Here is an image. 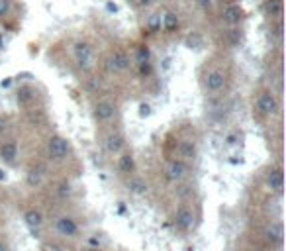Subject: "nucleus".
Returning a JSON list of instances; mask_svg holds the SVG:
<instances>
[{
    "label": "nucleus",
    "mask_w": 286,
    "mask_h": 251,
    "mask_svg": "<svg viewBox=\"0 0 286 251\" xmlns=\"http://www.w3.org/2000/svg\"><path fill=\"white\" fill-rule=\"evenodd\" d=\"M69 155V141L63 136H51L48 141V157L55 163L67 159Z\"/></svg>",
    "instance_id": "1"
},
{
    "label": "nucleus",
    "mask_w": 286,
    "mask_h": 251,
    "mask_svg": "<svg viewBox=\"0 0 286 251\" xmlns=\"http://www.w3.org/2000/svg\"><path fill=\"white\" fill-rule=\"evenodd\" d=\"M172 222H174V228L178 231H190L194 228V224H196V214H194V210L190 206L182 204L176 208Z\"/></svg>",
    "instance_id": "2"
},
{
    "label": "nucleus",
    "mask_w": 286,
    "mask_h": 251,
    "mask_svg": "<svg viewBox=\"0 0 286 251\" xmlns=\"http://www.w3.org/2000/svg\"><path fill=\"white\" fill-rule=\"evenodd\" d=\"M55 231L65 239H74L78 235V224L72 216H59L55 220Z\"/></svg>",
    "instance_id": "3"
},
{
    "label": "nucleus",
    "mask_w": 286,
    "mask_h": 251,
    "mask_svg": "<svg viewBox=\"0 0 286 251\" xmlns=\"http://www.w3.org/2000/svg\"><path fill=\"white\" fill-rule=\"evenodd\" d=\"M186 173H188V167H186V161L182 159H172L165 169V177L170 183H180L186 177Z\"/></svg>",
    "instance_id": "4"
},
{
    "label": "nucleus",
    "mask_w": 286,
    "mask_h": 251,
    "mask_svg": "<svg viewBox=\"0 0 286 251\" xmlns=\"http://www.w3.org/2000/svg\"><path fill=\"white\" fill-rule=\"evenodd\" d=\"M24 222L26 226L30 228V231L34 233V237H38L40 229L44 226V214L40 210H36V208H30V210L24 212Z\"/></svg>",
    "instance_id": "5"
},
{
    "label": "nucleus",
    "mask_w": 286,
    "mask_h": 251,
    "mask_svg": "<svg viewBox=\"0 0 286 251\" xmlns=\"http://www.w3.org/2000/svg\"><path fill=\"white\" fill-rule=\"evenodd\" d=\"M257 110L262 116H272L276 114V110H278V102H276V98L270 92H262L261 96L257 98Z\"/></svg>",
    "instance_id": "6"
},
{
    "label": "nucleus",
    "mask_w": 286,
    "mask_h": 251,
    "mask_svg": "<svg viewBox=\"0 0 286 251\" xmlns=\"http://www.w3.org/2000/svg\"><path fill=\"white\" fill-rule=\"evenodd\" d=\"M282 237H284V231H282V224L280 222H272L270 226H266L264 229V241L268 245H280L282 243Z\"/></svg>",
    "instance_id": "7"
},
{
    "label": "nucleus",
    "mask_w": 286,
    "mask_h": 251,
    "mask_svg": "<svg viewBox=\"0 0 286 251\" xmlns=\"http://www.w3.org/2000/svg\"><path fill=\"white\" fill-rule=\"evenodd\" d=\"M74 55H76V63L78 67H88L92 61V47L84 42H78L74 46Z\"/></svg>",
    "instance_id": "8"
},
{
    "label": "nucleus",
    "mask_w": 286,
    "mask_h": 251,
    "mask_svg": "<svg viewBox=\"0 0 286 251\" xmlns=\"http://www.w3.org/2000/svg\"><path fill=\"white\" fill-rule=\"evenodd\" d=\"M130 67V57L124 53V51H114L110 57H108V69L114 71V73H122Z\"/></svg>",
    "instance_id": "9"
},
{
    "label": "nucleus",
    "mask_w": 286,
    "mask_h": 251,
    "mask_svg": "<svg viewBox=\"0 0 286 251\" xmlns=\"http://www.w3.org/2000/svg\"><path fill=\"white\" fill-rule=\"evenodd\" d=\"M116 116V106L112 102H98L94 106V118L98 122H110Z\"/></svg>",
    "instance_id": "10"
},
{
    "label": "nucleus",
    "mask_w": 286,
    "mask_h": 251,
    "mask_svg": "<svg viewBox=\"0 0 286 251\" xmlns=\"http://www.w3.org/2000/svg\"><path fill=\"white\" fill-rule=\"evenodd\" d=\"M282 184H284V175H282V169L276 167L272 171H268L266 175V186L274 192H282Z\"/></svg>",
    "instance_id": "11"
},
{
    "label": "nucleus",
    "mask_w": 286,
    "mask_h": 251,
    "mask_svg": "<svg viewBox=\"0 0 286 251\" xmlns=\"http://www.w3.org/2000/svg\"><path fill=\"white\" fill-rule=\"evenodd\" d=\"M124 145H126V137L118 134V132H114V134H110L106 137V151L112 153V155H120Z\"/></svg>",
    "instance_id": "12"
},
{
    "label": "nucleus",
    "mask_w": 286,
    "mask_h": 251,
    "mask_svg": "<svg viewBox=\"0 0 286 251\" xmlns=\"http://www.w3.org/2000/svg\"><path fill=\"white\" fill-rule=\"evenodd\" d=\"M204 85H206V89L210 92H218L224 85H226V77H224L222 71H212V73H208Z\"/></svg>",
    "instance_id": "13"
},
{
    "label": "nucleus",
    "mask_w": 286,
    "mask_h": 251,
    "mask_svg": "<svg viewBox=\"0 0 286 251\" xmlns=\"http://www.w3.org/2000/svg\"><path fill=\"white\" fill-rule=\"evenodd\" d=\"M18 157V143L16 141H4L0 145V159L6 163H14Z\"/></svg>",
    "instance_id": "14"
},
{
    "label": "nucleus",
    "mask_w": 286,
    "mask_h": 251,
    "mask_svg": "<svg viewBox=\"0 0 286 251\" xmlns=\"http://www.w3.org/2000/svg\"><path fill=\"white\" fill-rule=\"evenodd\" d=\"M118 169L122 175H130L136 171V159L132 153H122L118 159Z\"/></svg>",
    "instance_id": "15"
},
{
    "label": "nucleus",
    "mask_w": 286,
    "mask_h": 251,
    "mask_svg": "<svg viewBox=\"0 0 286 251\" xmlns=\"http://www.w3.org/2000/svg\"><path fill=\"white\" fill-rule=\"evenodd\" d=\"M26 183H28L30 188H38L40 184L44 183V169H42V167L30 169V173H28V177H26Z\"/></svg>",
    "instance_id": "16"
},
{
    "label": "nucleus",
    "mask_w": 286,
    "mask_h": 251,
    "mask_svg": "<svg viewBox=\"0 0 286 251\" xmlns=\"http://www.w3.org/2000/svg\"><path fill=\"white\" fill-rule=\"evenodd\" d=\"M178 153H180L182 161L196 157V143H194V141H190V139L180 141V145H178Z\"/></svg>",
    "instance_id": "17"
},
{
    "label": "nucleus",
    "mask_w": 286,
    "mask_h": 251,
    "mask_svg": "<svg viewBox=\"0 0 286 251\" xmlns=\"http://www.w3.org/2000/svg\"><path fill=\"white\" fill-rule=\"evenodd\" d=\"M241 18H243V10H241L239 6H230V8H226V12H224V20L228 24H239Z\"/></svg>",
    "instance_id": "18"
},
{
    "label": "nucleus",
    "mask_w": 286,
    "mask_h": 251,
    "mask_svg": "<svg viewBox=\"0 0 286 251\" xmlns=\"http://www.w3.org/2000/svg\"><path fill=\"white\" fill-rule=\"evenodd\" d=\"M34 98H36V91H34L32 87H20V89H18V94H16L18 104L26 106V104H30Z\"/></svg>",
    "instance_id": "19"
},
{
    "label": "nucleus",
    "mask_w": 286,
    "mask_h": 251,
    "mask_svg": "<svg viewBox=\"0 0 286 251\" xmlns=\"http://www.w3.org/2000/svg\"><path fill=\"white\" fill-rule=\"evenodd\" d=\"M128 188H130V192H134V194H145V192H147V183H143L142 179H132V181L128 183Z\"/></svg>",
    "instance_id": "20"
},
{
    "label": "nucleus",
    "mask_w": 286,
    "mask_h": 251,
    "mask_svg": "<svg viewBox=\"0 0 286 251\" xmlns=\"http://www.w3.org/2000/svg\"><path fill=\"white\" fill-rule=\"evenodd\" d=\"M176 26H178V18H176V14L167 12V14L163 16V28H165V32H172V30H176Z\"/></svg>",
    "instance_id": "21"
},
{
    "label": "nucleus",
    "mask_w": 286,
    "mask_h": 251,
    "mask_svg": "<svg viewBox=\"0 0 286 251\" xmlns=\"http://www.w3.org/2000/svg\"><path fill=\"white\" fill-rule=\"evenodd\" d=\"M266 10H268L270 16H280V12H282L280 0H268V2H266Z\"/></svg>",
    "instance_id": "22"
},
{
    "label": "nucleus",
    "mask_w": 286,
    "mask_h": 251,
    "mask_svg": "<svg viewBox=\"0 0 286 251\" xmlns=\"http://www.w3.org/2000/svg\"><path fill=\"white\" fill-rule=\"evenodd\" d=\"M138 63H149V49L147 47H140L138 49Z\"/></svg>",
    "instance_id": "23"
},
{
    "label": "nucleus",
    "mask_w": 286,
    "mask_h": 251,
    "mask_svg": "<svg viewBox=\"0 0 286 251\" xmlns=\"http://www.w3.org/2000/svg\"><path fill=\"white\" fill-rule=\"evenodd\" d=\"M159 28H161V16H159V14H153L151 20H149V30H151V32H157Z\"/></svg>",
    "instance_id": "24"
},
{
    "label": "nucleus",
    "mask_w": 286,
    "mask_h": 251,
    "mask_svg": "<svg viewBox=\"0 0 286 251\" xmlns=\"http://www.w3.org/2000/svg\"><path fill=\"white\" fill-rule=\"evenodd\" d=\"M69 194H71V184H69V183L59 184V196H61V198H67Z\"/></svg>",
    "instance_id": "25"
},
{
    "label": "nucleus",
    "mask_w": 286,
    "mask_h": 251,
    "mask_svg": "<svg viewBox=\"0 0 286 251\" xmlns=\"http://www.w3.org/2000/svg\"><path fill=\"white\" fill-rule=\"evenodd\" d=\"M10 10V0H0V18H4Z\"/></svg>",
    "instance_id": "26"
},
{
    "label": "nucleus",
    "mask_w": 286,
    "mask_h": 251,
    "mask_svg": "<svg viewBox=\"0 0 286 251\" xmlns=\"http://www.w3.org/2000/svg\"><path fill=\"white\" fill-rule=\"evenodd\" d=\"M149 114H151V106H149V104H142V106H140V116L145 118V116H149Z\"/></svg>",
    "instance_id": "27"
},
{
    "label": "nucleus",
    "mask_w": 286,
    "mask_h": 251,
    "mask_svg": "<svg viewBox=\"0 0 286 251\" xmlns=\"http://www.w3.org/2000/svg\"><path fill=\"white\" fill-rule=\"evenodd\" d=\"M6 128H8V118H6V116H0V136L6 132Z\"/></svg>",
    "instance_id": "28"
},
{
    "label": "nucleus",
    "mask_w": 286,
    "mask_h": 251,
    "mask_svg": "<svg viewBox=\"0 0 286 251\" xmlns=\"http://www.w3.org/2000/svg\"><path fill=\"white\" fill-rule=\"evenodd\" d=\"M140 71H142V75H149V73H151V65H149V63H142V65H140Z\"/></svg>",
    "instance_id": "29"
},
{
    "label": "nucleus",
    "mask_w": 286,
    "mask_h": 251,
    "mask_svg": "<svg viewBox=\"0 0 286 251\" xmlns=\"http://www.w3.org/2000/svg\"><path fill=\"white\" fill-rule=\"evenodd\" d=\"M46 251H63V247L57 245V243H49L48 247H46Z\"/></svg>",
    "instance_id": "30"
},
{
    "label": "nucleus",
    "mask_w": 286,
    "mask_h": 251,
    "mask_svg": "<svg viewBox=\"0 0 286 251\" xmlns=\"http://www.w3.org/2000/svg\"><path fill=\"white\" fill-rule=\"evenodd\" d=\"M198 4H200L202 8H208V6L212 4V0H198Z\"/></svg>",
    "instance_id": "31"
},
{
    "label": "nucleus",
    "mask_w": 286,
    "mask_h": 251,
    "mask_svg": "<svg viewBox=\"0 0 286 251\" xmlns=\"http://www.w3.org/2000/svg\"><path fill=\"white\" fill-rule=\"evenodd\" d=\"M239 38H241V36H239V32H236V30H234V34H232V42H234V44H238Z\"/></svg>",
    "instance_id": "32"
},
{
    "label": "nucleus",
    "mask_w": 286,
    "mask_h": 251,
    "mask_svg": "<svg viewBox=\"0 0 286 251\" xmlns=\"http://www.w3.org/2000/svg\"><path fill=\"white\" fill-rule=\"evenodd\" d=\"M108 10H110V12H118V6L112 4V2H108Z\"/></svg>",
    "instance_id": "33"
},
{
    "label": "nucleus",
    "mask_w": 286,
    "mask_h": 251,
    "mask_svg": "<svg viewBox=\"0 0 286 251\" xmlns=\"http://www.w3.org/2000/svg\"><path fill=\"white\" fill-rule=\"evenodd\" d=\"M149 2H151V0H136V4H138V6H147Z\"/></svg>",
    "instance_id": "34"
},
{
    "label": "nucleus",
    "mask_w": 286,
    "mask_h": 251,
    "mask_svg": "<svg viewBox=\"0 0 286 251\" xmlns=\"http://www.w3.org/2000/svg\"><path fill=\"white\" fill-rule=\"evenodd\" d=\"M10 83H12L10 79H6V81H2V89H8V87H10Z\"/></svg>",
    "instance_id": "35"
},
{
    "label": "nucleus",
    "mask_w": 286,
    "mask_h": 251,
    "mask_svg": "<svg viewBox=\"0 0 286 251\" xmlns=\"http://www.w3.org/2000/svg\"><path fill=\"white\" fill-rule=\"evenodd\" d=\"M163 67H165V69L170 67V59H165V61H163Z\"/></svg>",
    "instance_id": "36"
},
{
    "label": "nucleus",
    "mask_w": 286,
    "mask_h": 251,
    "mask_svg": "<svg viewBox=\"0 0 286 251\" xmlns=\"http://www.w3.org/2000/svg\"><path fill=\"white\" fill-rule=\"evenodd\" d=\"M0 181H6V173L0 169Z\"/></svg>",
    "instance_id": "37"
},
{
    "label": "nucleus",
    "mask_w": 286,
    "mask_h": 251,
    "mask_svg": "<svg viewBox=\"0 0 286 251\" xmlns=\"http://www.w3.org/2000/svg\"><path fill=\"white\" fill-rule=\"evenodd\" d=\"M0 251H8V247H6V245H4L2 241H0Z\"/></svg>",
    "instance_id": "38"
},
{
    "label": "nucleus",
    "mask_w": 286,
    "mask_h": 251,
    "mask_svg": "<svg viewBox=\"0 0 286 251\" xmlns=\"http://www.w3.org/2000/svg\"><path fill=\"white\" fill-rule=\"evenodd\" d=\"M0 47H2V38H0Z\"/></svg>",
    "instance_id": "39"
}]
</instances>
